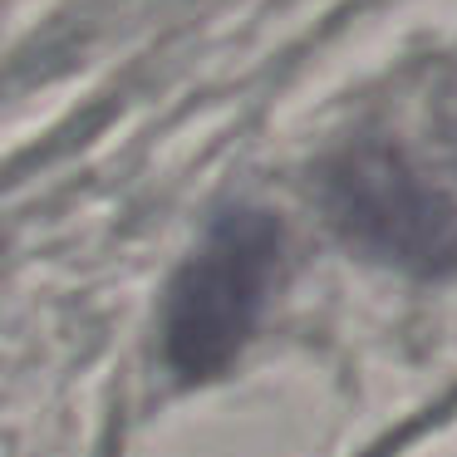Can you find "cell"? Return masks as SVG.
Returning <instances> with one entry per match:
<instances>
[{"label": "cell", "instance_id": "1", "mask_svg": "<svg viewBox=\"0 0 457 457\" xmlns=\"http://www.w3.org/2000/svg\"><path fill=\"white\" fill-rule=\"evenodd\" d=\"M286 237L261 207H227L182 261L162 300V359L182 384L227 374L280 276Z\"/></svg>", "mask_w": 457, "mask_h": 457}, {"label": "cell", "instance_id": "2", "mask_svg": "<svg viewBox=\"0 0 457 457\" xmlns=\"http://www.w3.org/2000/svg\"><path fill=\"white\" fill-rule=\"evenodd\" d=\"M320 207L345 246L408 276L457 270V202L437 192L403 148L349 143L320 168Z\"/></svg>", "mask_w": 457, "mask_h": 457}, {"label": "cell", "instance_id": "3", "mask_svg": "<svg viewBox=\"0 0 457 457\" xmlns=\"http://www.w3.org/2000/svg\"><path fill=\"white\" fill-rule=\"evenodd\" d=\"M428 133H433L443 162L457 172V74H447L433 89V104H428Z\"/></svg>", "mask_w": 457, "mask_h": 457}]
</instances>
